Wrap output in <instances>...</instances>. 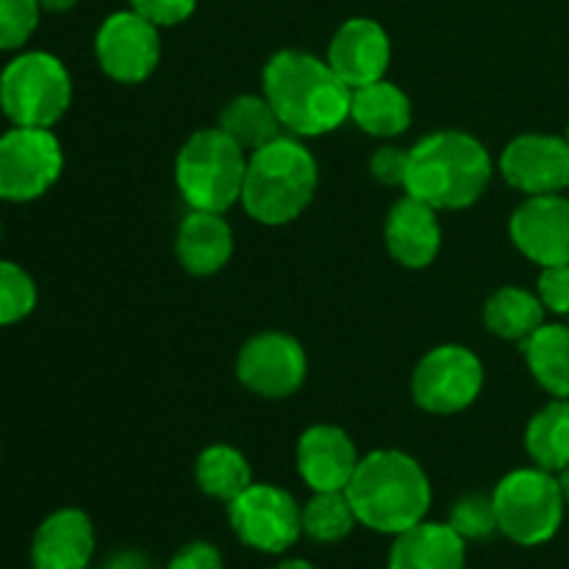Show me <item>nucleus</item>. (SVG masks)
<instances>
[{
  "label": "nucleus",
  "mask_w": 569,
  "mask_h": 569,
  "mask_svg": "<svg viewBox=\"0 0 569 569\" xmlns=\"http://www.w3.org/2000/svg\"><path fill=\"white\" fill-rule=\"evenodd\" d=\"M526 448L537 467L548 472H561L569 467V400L559 398L545 406L528 422Z\"/></svg>",
  "instance_id": "25"
},
{
  "label": "nucleus",
  "mask_w": 569,
  "mask_h": 569,
  "mask_svg": "<svg viewBox=\"0 0 569 569\" xmlns=\"http://www.w3.org/2000/svg\"><path fill=\"white\" fill-rule=\"evenodd\" d=\"M64 153L50 128H9L0 133V200L31 203L61 176Z\"/></svg>",
  "instance_id": "8"
},
{
  "label": "nucleus",
  "mask_w": 569,
  "mask_h": 569,
  "mask_svg": "<svg viewBox=\"0 0 569 569\" xmlns=\"http://www.w3.org/2000/svg\"><path fill=\"white\" fill-rule=\"evenodd\" d=\"M465 539L442 522H417L398 533L389 550V569H465Z\"/></svg>",
  "instance_id": "19"
},
{
  "label": "nucleus",
  "mask_w": 569,
  "mask_h": 569,
  "mask_svg": "<svg viewBox=\"0 0 569 569\" xmlns=\"http://www.w3.org/2000/svg\"><path fill=\"white\" fill-rule=\"evenodd\" d=\"M264 98L295 137H322L350 117L353 89L328 61L300 50H281L264 67Z\"/></svg>",
  "instance_id": "1"
},
{
  "label": "nucleus",
  "mask_w": 569,
  "mask_h": 569,
  "mask_svg": "<svg viewBox=\"0 0 569 569\" xmlns=\"http://www.w3.org/2000/svg\"><path fill=\"white\" fill-rule=\"evenodd\" d=\"M567 142H569V128H567Z\"/></svg>",
  "instance_id": "39"
},
{
  "label": "nucleus",
  "mask_w": 569,
  "mask_h": 569,
  "mask_svg": "<svg viewBox=\"0 0 569 569\" xmlns=\"http://www.w3.org/2000/svg\"><path fill=\"white\" fill-rule=\"evenodd\" d=\"M37 0H0V50H17L39 26Z\"/></svg>",
  "instance_id": "30"
},
{
  "label": "nucleus",
  "mask_w": 569,
  "mask_h": 569,
  "mask_svg": "<svg viewBox=\"0 0 569 569\" xmlns=\"http://www.w3.org/2000/svg\"><path fill=\"white\" fill-rule=\"evenodd\" d=\"M37 3L42 11H53V14H59V11H70L78 0H37Z\"/></svg>",
  "instance_id": "36"
},
{
  "label": "nucleus",
  "mask_w": 569,
  "mask_h": 569,
  "mask_svg": "<svg viewBox=\"0 0 569 569\" xmlns=\"http://www.w3.org/2000/svg\"><path fill=\"white\" fill-rule=\"evenodd\" d=\"M559 483H561V492H565V500L569 503V467H567V470H561Z\"/></svg>",
  "instance_id": "38"
},
{
  "label": "nucleus",
  "mask_w": 569,
  "mask_h": 569,
  "mask_svg": "<svg viewBox=\"0 0 569 569\" xmlns=\"http://www.w3.org/2000/svg\"><path fill=\"white\" fill-rule=\"evenodd\" d=\"M345 495L361 526L392 537L426 520L431 509L426 470L400 450H376L365 456Z\"/></svg>",
  "instance_id": "2"
},
{
  "label": "nucleus",
  "mask_w": 569,
  "mask_h": 569,
  "mask_svg": "<svg viewBox=\"0 0 569 569\" xmlns=\"http://www.w3.org/2000/svg\"><path fill=\"white\" fill-rule=\"evenodd\" d=\"M194 476H198V487L209 498L222 500V503H231L233 498H239L253 483L248 459L237 448H231V445H211V448H206L200 453L198 467H194Z\"/></svg>",
  "instance_id": "26"
},
{
  "label": "nucleus",
  "mask_w": 569,
  "mask_h": 569,
  "mask_svg": "<svg viewBox=\"0 0 569 569\" xmlns=\"http://www.w3.org/2000/svg\"><path fill=\"white\" fill-rule=\"evenodd\" d=\"M539 300L553 315L569 317V264L542 267V276H539Z\"/></svg>",
  "instance_id": "32"
},
{
  "label": "nucleus",
  "mask_w": 569,
  "mask_h": 569,
  "mask_svg": "<svg viewBox=\"0 0 569 569\" xmlns=\"http://www.w3.org/2000/svg\"><path fill=\"white\" fill-rule=\"evenodd\" d=\"M315 189V156L298 139L278 137L250 153L242 187V206L256 222L287 226L309 209Z\"/></svg>",
  "instance_id": "4"
},
{
  "label": "nucleus",
  "mask_w": 569,
  "mask_h": 569,
  "mask_svg": "<svg viewBox=\"0 0 569 569\" xmlns=\"http://www.w3.org/2000/svg\"><path fill=\"white\" fill-rule=\"evenodd\" d=\"M370 170L387 187H403L406 172H409V150L392 148V144L376 150V156L370 159Z\"/></svg>",
  "instance_id": "33"
},
{
  "label": "nucleus",
  "mask_w": 569,
  "mask_h": 569,
  "mask_svg": "<svg viewBox=\"0 0 569 569\" xmlns=\"http://www.w3.org/2000/svg\"><path fill=\"white\" fill-rule=\"evenodd\" d=\"M272 569H317V567H311L309 561H303V559H287V561H281V565H276Z\"/></svg>",
  "instance_id": "37"
},
{
  "label": "nucleus",
  "mask_w": 569,
  "mask_h": 569,
  "mask_svg": "<svg viewBox=\"0 0 569 569\" xmlns=\"http://www.w3.org/2000/svg\"><path fill=\"white\" fill-rule=\"evenodd\" d=\"M498 528L522 548H537L559 533L565 520V492L553 472L515 470L492 492Z\"/></svg>",
  "instance_id": "7"
},
{
  "label": "nucleus",
  "mask_w": 569,
  "mask_h": 569,
  "mask_svg": "<svg viewBox=\"0 0 569 569\" xmlns=\"http://www.w3.org/2000/svg\"><path fill=\"white\" fill-rule=\"evenodd\" d=\"M500 172L526 194H559L569 187V142L545 133H526L506 144Z\"/></svg>",
  "instance_id": "13"
},
{
  "label": "nucleus",
  "mask_w": 569,
  "mask_h": 569,
  "mask_svg": "<svg viewBox=\"0 0 569 569\" xmlns=\"http://www.w3.org/2000/svg\"><path fill=\"white\" fill-rule=\"evenodd\" d=\"M94 53L106 76L120 83H139L159 64V28L133 9L114 11L98 28Z\"/></svg>",
  "instance_id": "11"
},
{
  "label": "nucleus",
  "mask_w": 569,
  "mask_h": 569,
  "mask_svg": "<svg viewBox=\"0 0 569 569\" xmlns=\"http://www.w3.org/2000/svg\"><path fill=\"white\" fill-rule=\"evenodd\" d=\"M37 306V283L9 259H0V328L26 320Z\"/></svg>",
  "instance_id": "28"
},
{
  "label": "nucleus",
  "mask_w": 569,
  "mask_h": 569,
  "mask_svg": "<svg viewBox=\"0 0 569 569\" xmlns=\"http://www.w3.org/2000/svg\"><path fill=\"white\" fill-rule=\"evenodd\" d=\"M72 100V81L61 59L31 50L11 59L0 72V109L11 126L50 128L64 117Z\"/></svg>",
  "instance_id": "6"
},
{
  "label": "nucleus",
  "mask_w": 569,
  "mask_h": 569,
  "mask_svg": "<svg viewBox=\"0 0 569 569\" xmlns=\"http://www.w3.org/2000/svg\"><path fill=\"white\" fill-rule=\"evenodd\" d=\"M545 306L539 295H531L520 287H503L487 300L483 320L487 328L500 339L511 342H526L531 333L545 326Z\"/></svg>",
  "instance_id": "22"
},
{
  "label": "nucleus",
  "mask_w": 569,
  "mask_h": 569,
  "mask_svg": "<svg viewBox=\"0 0 569 569\" xmlns=\"http://www.w3.org/2000/svg\"><path fill=\"white\" fill-rule=\"evenodd\" d=\"M353 439L337 426H315L298 442L300 478L315 492H345L359 470Z\"/></svg>",
  "instance_id": "16"
},
{
  "label": "nucleus",
  "mask_w": 569,
  "mask_h": 569,
  "mask_svg": "<svg viewBox=\"0 0 569 569\" xmlns=\"http://www.w3.org/2000/svg\"><path fill=\"white\" fill-rule=\"evenodd\" d=\"M103 569H156V565L142 550H117L106 559Z\"/></svg>",
  "instance_id": "35"
},
{
  "label": "nucleus",
  "mask_w": 569,
  "mask_h": 569,
  "mask_svg": "<svg viewBox=\"0 0 569 569\" xmlns=\"http://www.w3.org/2000/svg\"><path fill=\"white\" fill-rule=\"evenodd\" d=\"M350 120L370 137L392 139L411 126V103L398 83L376 81L353 89Z\"/></svg>",
  "instance_id": "21"
},
{
  "label": "nucleus",
  "mask_w": 569,
  "mask_h": 569,
  "mask_svg": "<svg viewBox=\"0 0 569 569\" xmlns=\"http://www.w3.org/2000/svg\"><path fill=\"white\" fill-rule=\"evenodd\" d=\"M492 159L476 137L439 131L409 150L403 189L433 209H467L487 192Z\"/></svg>",
  "instance_id": "3"
},
{
  "label": "nucleus",
  "mask_w": 569,
  "mask_h": 569,
  "mask_svg": "<svg viewBox=\"0 0 569 569\" xmlns=\"http://www.w3.org/2000/svg\"><path fill=\"white\" fill-rule=\"evenodd\" d=\"M356 522L359 520L345 492H315L303 506V533L320 545L342 542Z\"/></svg>",
  "instance_id": "27"
},
{
  "label": "nucleus",
  "mask_w": 569,
  "mask_h": 569,
  "mask_svg": "<svg viewBox=\"0 0 569 569\" xmlns=\"http://www.w3.org/2000/svg\"><path fill=\"white\" fill-rule=\"evenodd\" d=\"M483 389V365L470 348L442 345L422 356L411 378L417 406L431 415H456L476 403Z\"/></svg>",
  "instance_id": "10"
},
{
  "label": "nucleus",
  "mask_w": 569,
  "mask_h": 569,
  "mask_svg": "<svg viewBox=\"0 0 569 569\" xmlns=\"http://www.w3.org/2000/svg\"><path fill=\"white\" fill-rule=\"evenodd\" d=\"M520 345L539 387L569 398V326H542Z\"/></svg>",
  "instance_id": "23"
},
{
  "label": "nucleus",
  "mask_w": 569,
  "mask_h": 569,
  "mask_svg": "<svg viewBox=\"0 0 569 569\" xmlns=\"http://www.w3.org/2000/svg\"><path fill=\"white\" fill-rule=\"evenodd\" d=\"M248 156L222 128L192 133L176 159V181L189 209L222 211L242 200Z\"/></svg>",
  "instance_id": "5"
},
{
  "label": "nucleus",
  "mask_w": 569,
  "mask_h": 569,
  "mask_svg": "<svg viewBox=\"0 0 569 569\" xmlns=\"http://www.w3.org/2000/svg\"><path fill=\"white\" fill-rule=\"evenodd\" d=\"M517 250L539 267L569 264V200L561 194H531L511 214Z\"/></svg>",
  "instance_id": "14"
},
{
  "label": "nucleus",
  "mask_w": 569,
  "mask_h": 569,
  "mask_svg": "<svg viewBox=\"0 0 569 569\" xmlns=\"http://www.w3.org/2000/svg\"><path fill=\"white\" fill-rule=\"evenodd\" d=\"M220 128L239 144L242 150H259L270 144L272 139L283 137V122L278 120L276 109L267 98L259 94H239L226 106L220 117Z\"/></svg>",
  "instance_id": "24"
},
{
  "label": "nucleus",
  "mask_w": 569,
  "mask_h": 569,
  "mask_svg": "<svg viewBox=\"0 0 569 569\" xmlns=\"http://www.w3.org/2000/svg\"><path fill=\"white\" fill-rule=\"evenodd\" d=\"M306 372H309L306 350L289 333L264 331L248 339L239 350V381L261 398H289L303 387Z\"/></svg>",
  "instance_id": "12"
},
{
  "label": "nucleus",
  "mask_w": 569,
  "mask_h": 569,
  "mask_svg": "<svg viewBox=\"0 0 569 569\" xmlns=\"http://www.w3.org/2000/svg\"><path fill=\"white\" fill-rule=\"evenodd\" d=\"M92 553L94 528L81 509L53 511L33 533V569H87Z\"/></svg>",
  "instance_id": "17"
},
{
  "label": "nucleus",
  "mask_w": 569,
  "mask_h": 569,
  "mask_svg": "<svg viewBox=\"0 0 569 569\" xmlns=\"http://www.w3.org/2000/svg\"><path fill=\"white\" fill-rule=\"evenodd\" d=\"M450 528L459 533L465 542H483V539H492L498 528V515H495L492 495H465L461 500H456V506L450 509Z\"/></svg>",
  "instance_id": "29"
},
{
  "label": "nucleus",
  "mask_w": 569,
  "mask_h": 569,
  "mask_svg": "<svg viewBox=\"0 0 569 569\" xmlns=\"http://www.w3.org/2000/svg\"><path fill=\"white\" fill-rule=\"evenodd\" d=\"M176 250L192 276H214L233 253L231 226L217 211L192 209L178 228Z\"/></svg>",
  "instance_id": "20"
},
{
  "label": "nucleus",
  "mask_w": 569,
  "mask_h": 569,
  "mask_svg": "<svg viewBox=\"0 0 569 569\" xmlns=\"http://www.w3.org/2000/svg\"><path fill=\"white\" fill-rule=\"evenodd\" d=\"M0 233H3V226H0Z\"/></svg>",
  "instance_id": "40"
},
{
  "label": "nucleus",
  "mask_w": 569,
  "mask_h": 569,
  "mask_svg": "<svg viewBox=\"0 0 569 569\" xmlns=\"http://www.w3.org/2000/svg\"><path fill=\"white\" fill-rule=\"evenodd\" d=\"M167 569H222V553L209 542H189L172 556Z\"/></svg>",
  "instance_id": "34"
},
{
  "label": "nucleus",
  "mask_w": 569,
  "mask_h": 569,
  "mask_svg": "<svg viewBox=\"0 0 569 569\" xmlns=\"http://www.w3.org/2000/svg\"><path fill=\"white\" fill-rule=\"evenodd\" d=\"M387 248L392 259L409 270H422L431 264L442 248L437 209L411 194L398 200L387 220Z\"/></svg>",
  "instance_id": "18"
},
{
  "label": "nucleus",
  "mask_w": 569,
  "mask_h": 569,
  "mask_svg": "<svg viewBox=\"0 0 569 569\" xmlns=\"http://www.w3.org/2000/svg\"><path fill=\"white\" fill-rule=\"evenodd\" d=\"M389 59L392 44L387 31L376 20L353 17L333 33L326 61L350 89H359L365 83L381 81L389 70Z\"/></svg>",
  "instance_id": "15"
},
{
  "label": "nucleus",
  "mask_w": 569,
  "mask_h": 569,
  "mask_svg": "<svg viewBox=\"0 0 569 569\" xmlns=\"http://www.w3.org/2000/svg\"><path fill=\"white\" fill-rule=\"evenodd\" d=\"M131 9L137 14H142L144 20L153 22L156 28L178 26V22L189 20L198 6V0H128Z\"/></svg>",
  "instance_id": "31"
},
{
  "label": "nucleus",
  "mask_w": 569,
  "mask_h": 569,
  "mask_svg": "<svg viewBox=\"0 0 569 569\" xmlns=\"http://www.w3.org/2000/svg\"><path fill=\"white\" fill-rule=\"evenodd\" d=\"M228 522L239 542L259 553H283L303 533V509L292 495L272 483H250L228 503Z\"/></svg>",
  "instance_id": "9"
}]
</instances>
